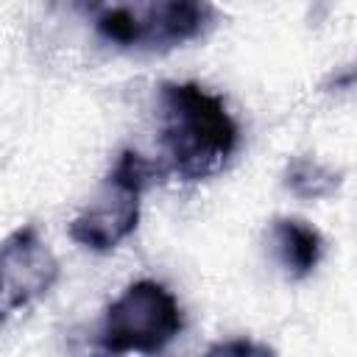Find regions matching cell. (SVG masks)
<instances>
[{"label": "cell", "instance_id": "cell-5", "mask_svg": "<svg viewBox=\"0 0 357 357\" xmlns=\"http://www.w3.org/2000/svg\"><path fill=\"white\" fill-rule=\"evenodd\" d=\"M59 259L36 226H20L0 243V324L31 307L59 282Z\"/></svg>", "mask_w": 357, "mask_h": 357}, {"label": "cell", "instance_id": "cell-1", "mask_svg": "<svg viewBox=\"0 0 357 357\" xmlns=\"http://www.w3.org/2000/svg\"><path fill=\"white\" fill-rule=\"evenodd\" d=\"M165 153L162 173L184 184L218 176L240 145V128L223 98L195 81H167L159 86Z\"/></svg>", "mask_w": 357, "mask_h": 357}, {"label": "cell", "instance_id": "cell-7", "mask_svg": "<svg viewBox=\"0 0 357 357\" xmlns=\"http://www.w3.org/2000/svg\"><path fill=\"white\" fill-rule=\"evenodd\" d=\"M343 181V173L318 162V159H310V156H293L282 173V184L284 190H290L293 195L298 198H329Z\"/></svg>", "mask_w": 357, "mask_h": 357}, {"label": "cell", "instance_id": "cell-2", "mask_svg": "<svg viewBox=\"0 0 357 357\" xmlns=\"http://www.w3.org/2000/svg\"><path fill=\"white\" fill-rule=\"evenodd\" d=\"M106 45L120 50H173L215 25L209 0H67Z\"/></svg>", "mask_w": 357, "mask_h": 357}, {"label": "cell", "instance_id": "cell-3", "mask_svg": "<svg viewBox=\"0 0 357 357\" xmlns=\"http://www.w3.org/2000/svg\"><path fill=\"white\" fill-rule=\"evenodd\" d=\"M181 329L184 315L176 296L153 279H139L106 307L98 346L112 354H156Z\"/></svg>", "mask_w": 357, "mask_h": 357}, {"label": "cell", "instance_id": "cell-4", "mask_svg": "<svg viewBox=\"0 0 357 357\" xmlns=\"http://www.w3.org/2000/svg\"><path fill=\"white\" fill-rule=\"evenodd\" d=\"M156 167L137 151H120L114 167L103 178V187L86 209H81L70 220L73 243L106 254L117 248L128 234H134L139 223V198Z\"/></svg>", "mask_w": 357, "mask_h": 357}, {"label": "cell", "instance_id": "cell-6", "mask_svg": "<svg viewBox=\"0 0 357 357\" xmlns=\"http://www.w3.org/2000/svg\"><path fill=\"white\" fill-rule=\"evenodd\" d=\"M271 243L279 265L290 279L310 276L324 257L321 231L301 218H276L271 220Z\"/></svg>", "mask_w": 357, "mask_h": 357}, {"label": "cell", "instance_id": "cell-8", "mask_svg": "<svg viewBox=\"0 0 357 357\" xmlns=\"http://www.w3.org/2000/svg\"><path fill=\"white\" fill-rule=\"evenodd\" d=\"M206 354H240V357H245V354H273V349L265 343L245 340V337H231V340H220V343L209 346Z\"/></svg>", "mask_w": 357, "mask_h": 357}]
</instances>
